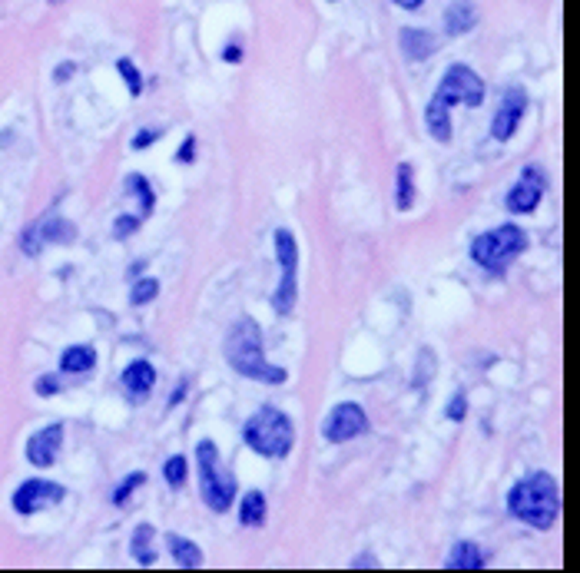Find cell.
Listing matches in <instances>:
<instances>
[{
  "label": "cell",
  "instance_id": "30bf717a",
  "mask_svg": "<svg viewBox=\"0 0 580 573\" xmlns=\"http://www.w3.org/2000/svg\"><path fill=\"white\" fill-rule=\"evenodd\" d=\"M76 239V225L60 219V216H50V219H43V223L31 225L21 239V249L27 255H37L40 252L43 242H57V245H70Z\"/></svg>",
  "mask_w": 580,
  "mask_h": 573
},
{
  "label": "cell",
  "instance_id": "4dcf8cb0",
  "mask_svg": "<svg viewBox=\"0 0 580 573\" xmlns=\"http://www.w3.org/2000/svg\"><path fill=\"white\" fill-rule=\"evenodd\" d=\"M196 160V137H186L183 146L176 149V163H192Z\"/></svg>",
  "mask_w": 580,
  "mask_h": 573
},
{
  "label": "cell",
  "instance_id": "836d02e7",
  "mask_svg": "<svg viewBox=\"0 0 580 573\" xmlns=\"http://www.w3.org/2000/svg\"><path fill=\"white\" fill-rule=\"evenodd\" d=\"M70 74H74V64H64L60 70H57V74H53V80H57V84H64V80H67Z\"/></svg>",
  "mask_w": 580,
  "mask_h": 573
},
{
  "label": "cell",
  "instance_id": "3957f363",
  "mask_svg": "<svg viewBox=\"0 0 580 573\" xmlns=\"http://www.w3.org/2000/svg\"><path fill=\"white\" fill-rule=\"evenodd\" d=\"M507 507L517 520H524L534 531H550L560 514V490L554 474L538 471V474L517 480L507 494Z\"/></svg>",
  "mask_w": 580,
  "mask_h": 573
},
{
  "label": "cell",
  "instance_id": "f1b7e54d",
  "mask_svg": "<svg viewBox=\"0 0 580 573\" xmlns=\"http://www.w3.org/2000/svg\"><path fill=\"white\" fill-rule=\"evenodd\" d=\"M60 388H64V384H60L57 375H43V378H37V394H43V398H47V394H57Z\"/></svg>",
  "mask_w": 580,
  "mask_h": 573
},
{
  "label": "cell",
  "instance_id": "83f0119b",
  "mask_svg": "<svg viewBox=\"0 0 580 573\" xmlns=\"http://www.w3.org/2000/svg\"><path fill=\"white\" fill-rule=\"evenodd\" d=\"M139 225H143V219H139V216H120V219H116V225H113V233H116V239H127L129 233H137Z\"/></svg>",
  "mask_w": 580,
  "mask_h": 573
},
{
  "label": "cell",
  "instance_id": "4316f807",
  "mask_svg": "<svg viewBox=\"0 0 580 573\" xmlns=\"http://www.w3.org/2000/svg\"><path fill=\"white\" fill-rule=\"evenodd\" d=\"M156 292H159L156 278H143V282H137V286H133V295H129V302H133V305H147V302H153V298H156Z\"/></svg>",
  "mask_w": 580,
  "mask_h": 573
},
{
  "label": "cell",
  "instance_id": "7a4b0ae2",
  "mask_svg": "<svg viewBox=\"0 0 580 573\" xmlns=\"http://www.w3.org/2000/svg\"><path fill=\"white\" fill-rule=\"evenodd\" d=\"M222 351H226V361H229L232 372L243 375V378H253V382H263V384H285V378H289L285 368L265 361L263 331H259V325L253 319H239L232 325Z\"/></svg>",
  "mask_w": 580,
  "mask_h": 573
},
{
  "label": "cell",
  "instance_id": "e575fe53",
  "mask_svg": "<svg viewBox=\"0 0 580 573\" xmlns=\"http://www.w3.org/2000/svg\"><path fill=\"white\" fill-rule=\"evenodd\" d=\"M391 4H398V7H405V11H418L424 0H391Z\"/></svg>",
  "mask_w": 580,
  "mask_h": 573
},
{
  "label": "cell",
  "instance_id": "4fadbf2b",
  "mask_svg": "<svg viewBox=\"0 0 580 573\" xmlns=\"http://www.w3.org/2000/svg\"><path fill=\"white\" fill-rule=\"evenodd\" d=\"M64 447V425H50L27 441V461L33 467H50Z\"/></svg>",
  "mask_w": 580,
  "mask_h": 573
},
{
  "label": "cell",
  "instance_id": "52a82bcc",
  "mask_svg": "<svg viewBox=\"0 0 580 573\" xmlns=\"http://www.w3.org/2000/svg\"><path fill=\"white\" fill-rule=\"evenodd\" d=\"M275 242V259L282 266V282L275 288L272 295V305L279 315H289L296 308V298H299V245H296V235L289 229H279L272 235Z\"/></svg>",
  "mask_w": 580,
  "mask_h": 573
},
{
  "label": "cell",
  "instance_id": "7402d4cb",
  "mask_svg": "<svg viewBox=\"0 0 580 573\" xmlns=\"http://www.w3.org/2000/svg\"><path fill=\"white\" fill-rule=\"evenodd\" d=\"M153 537H156V531L149 527V524H139L137 531H133V543H129V551H133V557H137L143 567H153L156 563V553H153Z\"/></svg>",
  "mask_w": 580,
  "mask_h": 573
},
{
  "label": "cell",
  "instance_id": "7c38bea8",
  "mask_svg": "<svg viewBox=\"0 0 580 573\" xmlns=\"http://www.w3.org/2000/svg\"><path fill=\"white\" fill-rule=\"evenodd\" d=\"M524 110H528V96H524V90H521V86L507 90V93L501 96V103H497L495 123H491V137L501 139V143L514 137L517 123L524 117Z\"/></svg>",
  "mask_w": 580,
  "mask_h": 573
},
{
  "label": "cell",
  "instance_id": "9c48e42d",
  "mask_svg": "<svg viewBox=\"0 0 580 573\" xmlns=\"http://www.w3.org/2000/svg\"><path fill=\"white\" fill-rule=\"evenodd\" d=\"M64 494L67 490L60 488V484H53V480L31 478V480H23L21 488H17V494H13V510L27 517V514H37V510L50 507V504H60Z\"/></svg>",
  "mask_w": 580,
  "mask_h": 573
},
{
  "label": "cell",
  "instance_id": "2e32d148",
  "mask_svg": "<svg viewBox=\"0 0 580 573\" xmlns=\"http://www.w3.org/2000/svg\"><path fill=\"white\" fill-rule=\"evenodd\" d=\"M401 50L408 60H424L428 54L438 50V40H434L428 31H418V27H401Z\"/></svg>",
  "mask_w": 580,
  "mask_h": 573
},
{
  "label": "cell",
  "instance_id": "8992f818",
  "mask_svg": "<svg viewBox=\"0 0 580 573\" xmlns=\"http://www.w3.org/2000/svg\"><path fill=\"white\" fill-rule=\"evenodd\" d=\"M524 249H528V233L507 223L485 235H477L475 242H471V259L481 269H487L491 276H501V272H507V269L514 266V259Z\"/></svg>",
  "mask_w": 580,
  "mask_h": 573
},
{
  "label": "cell",
  "instance_id": "1f68e13d",
  "mask_svg": "<svg viewBox=\"0 0 580 573\" xmlns=\"http://www.w3.org/2000/svg\"><path fill=\"white\" fill-rule=\"evenodd\" d=\"M156 139H159L156 129H143V133H139V137L133 139V149H147V146H153Z\"/></svg>",
  "mask_w": 580,
  "mask_h": 573
},
{
  "label": "cell",
  "instance_id": "6da1fadb",
  "mask_svg": "<svg viewBox=\"0 0 580 573\" xmlns=\"http://www.w3.org/2000/svg\"><path fill=\"white\" fill-rule=\"evenodd\" d=\"M485 100V80L464 64H454L444 70L442 86L438 93L432 96V103L424 107V123H428V133H432L438 143H448L451 139V119H448V107H481Z\"/></svg>",
  "mask_w": 580,
  "mask_h": 573
},
{
  "label": "cell",
  "instance_id": "9a60e30c",
  "mask_svg": "<svg viewBox=\"0 0 580 573\" xmlns=\"http://www.w3.org/2000/svg\"><path fill=\"white\" fill-rule=\"evenodd\" d=\"M448 570H481L485 567V551L475 541H458L444 560Z\"/></svg>",
  "mask_w": 580,
  "mask_h": 573
},
{
  "label": "cell",
  "instance_id": "ac0fdd59",
  "mask_svg": "<svg viewBox=\"0 0 580 573\" xmlns=\"http://www.w3.org/2000/svg\"><path fill=\"white\" fill-rule=\"evenodd\" d=\"M475 23H477V11L471 0H454L451 7H448V13H444L448 33H468Z\"/></svg>",
  "mask_w": 580,
  "mask_h": 573
},
{
  "label": "cell",
  "instance_id": "d6a6232c",
  "mask_svg": "<svg viewBox=\"0 0 580 573\" xmlns=\"http://www.w3.org/2000/svg\"><path fill=\"white\" fill-rule=\"evenodd\" d=\"M222 60H226V64H239V60H243V50H239V47L232 43V47H226V54H222Z\"/></svg>",
  "mask_w": 580,
  "mask_h": 573
},
{
  "label": "cell",
  "instance_id": "d6986e66",
  "mask_svg": "<svg viewBox=\"0 0 580 573\" xmlns=\"http://www.w3.org/2000/svg\"><path fill=\"white\" fill-rule=\"evenodd\" d=\"M96 365V351L94 345H70L64 351V358H60V368L67 375H84V372H94Z\"/></svg>",
  "mask_w": 580,
  "mask_h": 573
},
{
  "label": "cell",
  "instance_id": "d4e9b609",
  "mask_svg": "<svg viewBox=\"0 0 580 573\" xmlns=\"http://www.w3.org/2000/svg\"><path fill=\"white\" fill-rule=\"evenodd\" d=\"M143 480H147V474H143V471H133V474H127V478H123V484L113 490V504H116V507H123L129 494H133L137 488H143Z\"/></svg>",
  "mask_w": 580,
  "mask_h": 573
},
{
  "label": "cell",
  "instance_id": "e0dca14e",
  "mask_svg": "<svg viewBox=\"0 0 580 573\" xmlns=\"http://www.w3.org/2000/svg\"><path fill=\"white\" fill-rule=\"evenodd\" d=\"M166 547H169V553H173V560L180 563L183 570H196V567H202V551L192 541L180 537V533H166Z\"/></svg>",
  "mask_w": 580,
  "mask_h": 573
},
{
  "label": "cell",
  "instance_id": "44dd1931",
  "mask_svg": "<svg viewBox=\"0 0 580 573\" xmlns=\"http://www.w3.org/2000/svg\"><path fill=\"white\" fill-rule=\"evenodd\" d=\"M265 498L259 490H249L243 498V507H239V524L243 527H263L265 524Z\"/></svg>",
  "mask_w": 580,
  "mask_h": 573
},
{
  "label": "cell",
  "instance_id": "d590c367",
  "mask_svg": "<svg viewBox=\"0 0 580 573\" xmlns=\"http://www.w3.org/2000/svg\"><path fill=\"white\" fill-rule=\"evenodd\" d=\"M47 4H64V0H47Z\"/></svg>",
  "mask_w": 580,
  "mask_h": 573
},
{
  "label": "cell",
  "instance_id": "cb8c5ba5",
  "mask_svg": "<svg viewBox=\"0 0 580 573\" xmlns=\"http://www.w3.org/2000/svg\"><path fill=\"white\" fill-rule=\"evenodd\" d=\"M186 457L183 454H173L166 461V464H163V478L169 480V488H183V480H186Z\"/></svg>",
  "mask_w": 580,
  "mask_h": 573
},
{
  "label": "cell",
  "instance_id": "277c9868",
  "mask_svg": "<svg viewBox=\"0 0 580 573\" xmlns=\"http://www.w3.org/2000/svg\"><path fill=\"white\" fill-rule=\"evenodd\" d=\"M245 445L253 447L255 454L263 457H285L296 445V428H292V418L272 404H265L259 411L245 421L243 428Z\"/></svg>",
  "mask_w": 580,
  "mask_h": 573
},
{
  "label": "cell",
  "instance_id": "f546056e",
  "mask_svg": "<svg viewBox=\"0 0 580 573\" xmlns=\"http://www.w3.org/2000/svg\"><path fill=\"white\" fill-rule=\"evenodd\" d=\"M448 418H451V421H464V414H468V401H464V394H454L451 398V404H448Z\"/></svg>",
  "mask_w": 580,
  "mask_h": 573
},
{
  "label": "cell",
  "instance_id": "5bb4252c",
  "mask_svg": "<svg viewBox=\"0 0 580 573\" xmlns=\"http://www.w3.org/2000/svg\"><path fill=\"white\" fill-rule=\"evenodd\" d=\"M153 384H156V368L149 365V361H133L127 372H123V392L133 404H139L153 392Z\"/></svg>",
  "mask_w": 580,
  "mask_h": 573
},
{
  "label": "cell",
  "instance_id": "ba28073f",
  "mask_svg": "<svg viewBox=\"0 0 580 573\" xmlns=\"http://www.w3.org/2000/svg\"><path fill=\"white\" fill-rule=\"evenodd\" d=\"M369 431V414L361 411V404L345 401L335 404L328 418L322 421V437L332 441V445H345V441H355L359 435Z\"/></svg>",
  "mask_w": 580,
  "mask_h": 573
},
{
  "label": "cell",
  "instance_id": "603a6c76",
  "mask_svg": "<svg viewBox=\"0 0 580 573\" xmlns=\"http://www.w3.org/2000/svg\"><path fill=\"white\" fill-rule=\"evenodd\" d=\"M127 192H133V196H139V199H143V216L153 213V202H156V196H153V190H149L147 176H139V172L127 176Z\"/></svg>",
  "mask_w": 580,
  "mask_h": 573
},
{
  "label": "cell",
  "instance_id": "484cf974",
  "mask_svg": "<svg viewBox=\"0 0 580 573\" xmlns=\"http://www.w3.org/2000/svg\"><path fill=\"white\" fill-rule=\"evenodd\" d=\"M116 70H120V76L127 80V90H129V93H133V96L143 93V76H139V70L133 66V60H127V57H123V60L116 64Z\"/></svg>",
  "mask_w": 580,
  "mask_h": 573
},
{
  "label": "cell",
  "instance_id": "5b68a950",
  "mask_svg": "<svg viewBox=\"0 0 580 573\" xmlns=\"http://www.w3.org/2000/svg\"><path fill=\"white\" fill-rule=\"evenodd\" d=\"M196 467H200V494L206 500V507L216 514H226L236 500V478L232 471L222 464L219 447L212 441H200L196 445Z\"/></svg>",
  "mask_w": 580,
  "mask_h": 573
},
{
  "label": "cell",
  "instance_id": "ffe728a7",
  "mask_svg": "<svg viewBox=\"0 0 580 573\" xmlns=\"http://www.w3.org/2000/svg\"><path fill=\"white\" fill-rule=\"evenodd\" d=\"M395 206L401 213H408L415 206V170L412 163H398V172H395Z\"/></svg>",
  "mask_w": 580,
  "mask_h": 573
},
{
  "label": "cell",
  "instance_id": "8fae6325",
  "mask_svg": "<svg viewBox=\"0 0 580 573\" xmlns=\"http://www.w3.org/2000/svg\"><path fill=\"white\" fill-rule=\"evenodd\" d=\"M544 186H548V182H544L540 170L524 166L517 186L507 192V209H511V213H534L540 206V199H544Z\"/></svg>",
  "mask_w": 580,
  "mask_h": 573
}]
</instances>
